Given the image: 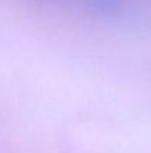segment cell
I'll list each match as a JSON object with an SVG mask.
<instances>
[{
  "instance_id": "cell-1",
  "label": "cell",
  "mask_w": 151,
  "mask_h": 153,
  "mask_svg": "<svg viewBox=\"0 0 151 153\" xmlns=\"http://www.w3.org/2000/svg\"><path fill=\"white\" fill-rule=\"evenodd\" d=\"M48 4H56V6H71V7H80L86 12L95 15V1L96 0H37Z\"/></svg>"
}]
</instances>
